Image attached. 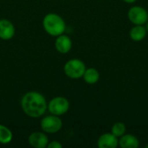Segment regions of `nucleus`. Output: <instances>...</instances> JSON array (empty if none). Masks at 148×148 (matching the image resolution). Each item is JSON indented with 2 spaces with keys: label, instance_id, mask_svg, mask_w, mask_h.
<instances>
[{
  "label": "nucleus",
  "instance_id": "nucleus-8",
  "mask_svg": "<svg viewBox=\"0 0 148 148\" xmlns=\"http://www.w3.org/2000/svg\"><path fill=\"white\" fill-rule=\"evenodd\" d=\"M72 46H73V42L69 36L65 34H62L56 36L55 41V48L58 53L62 55L68 54L71 50Z\"/></svg>",
  "mask_w": 148,
  "mask_h": 148
},
{
  "label": "nucleus",
  "instance_id": "nucleus-2",
  "mask_svg": "<svg viewBox=\"0 0 148 148\" xmlns=\"http://www.w3.org/2000/svg\"><path fill=\"white\" fill-rule=\"evenodd\" d=\"M42 27L48 35L56 37L64 34L66 30V23L60 15L50 12L43 16Z\"/></svg>",
  "mask_w": 148,
  "mask_h": 148
},
{
  "label": "nucleus",
  "instance_id": "nucleus-14",
  "mask_svg": "<svg viewBox=\"0 0 148 148\" xmlns=\"http://www.w3.org/2000/svg\"><path fill=\"white\" fill-rule=\"evenodd\" d=\"M13 140L12 131L5 125L0 124V144L7 145L10 144Z\"/></svg>",
  "mask_w": 148,
  "mask_h": 148
},
{
  "label": "nucleus",
  "instance_id": "nucleus-1",
  "mask_svg": "<svg viewBox=\"0 0 148 148\" xmlns=\"http://www.w3.org/2000/svg\"><path fill=\"white\" fill-rule=\"evenodd\" d=\"M23 112L29 118H40L45 114L48 108V101L45 96L37 91L25 93L20 101Z\"/></svg>",
  "mask_w": 148,
  "mask_h": 148
},
{
  "label": "nucleus",
  "instance_id": "nucleus-10",
  "mask_svg": "<svg viewBox=\"0 0 148 148\" xmlns=\"http://www.w3.org/2000/svg\"><path fill=\"white\" fill-rule=\"evenodd\" d=\"M97 147L99 148H116L119 147V138L112 133L102 134L97 140Z\"/></svg>",
  "mask_w": 148,
  "mask_h": 148
},
{
  "label": "nucleus",
  "instance_id": "nucleus-13",
  "mask_svg": "<svg viewBox=\"0 0 148 148\" xmlns=\"http://www.w3.org/2000/svg\"><path fill=\"white\" fill-rule=\"evenodd\" d=\"M100 76H101L100 73L96 69L88 68V69H86V70L82 75V78L86 83H88L89 85H93L99 82Z\"/></svg>",
  "mask_w": 148,
  "mask_h": 148
},
{
  "label": "nucleus",
  "instance_id": "nucleus-17",
  "mask_svg": "<svg viewBox=\"0 0 148 148\" xmlns=\"http://www.w3.org/2000/svg\"><path fill=\"white\" fill-rule=\"evenodd\" d=\"M125 3H135L137 0H123Z\"/></svg>",
  "mask_w": 148,
  "mask_h": 148
},
{
  "label": "nucleus",
  "instance_id": "nucleus-3",
  "mask_svg": "<svg viewBox=\"0 0 148 148\" xmlns=\"http://www.w3.org/2000/svg\"><path fill=\"white\" fill-rule=\"evenodd\" d=\"M86 69L87 68L83 61L78 58H73L65 62L63 66V72L69 79L77 80L82 78Z\"/></svg>",
  "mask_w": 148,
  "mask_h": 148
},
{
  "label": "nucleus",
  "instance_id": "nucleus-15",
  "mask_svg": "<svg viewBox=\"0 0 148 148\" xmlns=\"http://www.w3.org/2000/svg\"><path fill=\"white\" fill-rule=\"evenodd\" d=\"M127 132V127L126 125L121 122V121H118V122H115L113 126H112V128H111V133L115 135L117 138H120L121 137L122 135H124Z\"/></svg>",
  "mask_w": 148,
  "mask_h": 148
},
{
  "label": "nucleus",
  "instance_id": "nucleus-6",
  "mask_svg": "<svg viewBox=\"0 0 148 148\" xmlns=\"http://www.w3.org/2000/svg\"><path fill=\"white\" fill-rule=\"evenodd\" d=\"M127 17L134 25H145L148 21V12L144 7L135 5L128 10Z\"/></svg>",
  "mask_w": 148,
  "mask_h": 148
},
{
  "label": "nucleus",
  "instance_id": "nucleus-18",
  "mask_svg": "<svg viewBox=\"0 0 148 148\" xmlns=\"http://www.w3.org/2000/svg\"><path fill=\"white\" fill-rule=\"evenodd\" d=\"M146 28H147V33H148V21L147 22V23H146Z\"/></svg>",
  "mask_w": 148,
  "mask_h": 148
},
{
  "label": "nucleus",
  "instance_id": "nucleus-5",
  "mask_svg": "<svg viewBox=\"0 0 148 148\" xmlns=\"http://www.w3.org/2000/svg\"><path fill=\"white\" fill-rule=\"evenodd\" d=\"M69 108H70V103L66 97L56 96L48 102L47 111H49V113L51 114L61 117L68 113Z\"/></svg>",
  "mask_w": 148,
  "mask_h": 148
},
{
  "label": "nucleus",
  "instance_id": "nucleus-11",
  "mask_svg": "<svg viewBox=\"0 0 148 148\" xmlns=\"http://www.w3.org/2000/svg\"><path fill=\"white\" fill-rule=\"evenodd\" d=\"M119 147L121 148H138L140 141L138 138L131 134H125L119 138Z\"/></svg>",
  "mask_w": 148,
  "mask_h": 148
},
{
  "label": "nucleus",
  "instance_id": "nucleus-16",
  "mask_svg": "<svg viewBox=\"0 0 148 148\" xmlns=\"http://www.w3.org/2000/svg\"><path fill=\"white\" fill-rule=\"evenodd\" d=\"M62 144L58 141V140H52V141H49L47 148H62Z\"/></svg>",
  "mask_w": 148,
  "mask_h": 148
},
{
  "label": "nucleus",
  "instance_id": "nucleus-9",
  "mask_svg": "<svg viewBox=\"0 0 148 148\" xmlns=\"http://www.w3.org/2000/svg\"><path fill=\"white\" fill-rule=\"evenodd\" d=\"M16 29L14 24L8 19H0V39L9 41L15 36Z\"/></svg>",
  "mask_w": 148,
  "mask_h": 148
},
{
  "label": "nucleus",
  "instance_id": "nucleus-4",
  "mask_svg": "<svg viewBox=\"0 0 148 148\" xmlns=\"http://www.w3.org/2000/svg\"><path fill=\"white\" fill-rule=\"evenodd\" d=\"M63 123L60 116L49 114L42 118L40 127L42 132L47 134H53L58 133L62 128Z\"/></svg>",
  "mask_w": 148,
  "mask_h": 148
},
{
  "label": "nucleus",
  "instance_id": "nucleus-12",
  "mask_svg": "<svg viewBox=\"0 0 148 148\" xmlns=\"http://www.w3.org/2000/svg\"><path fill=\"white\" fill-rule=\"evenodd\" d=\"M147 30L144 25H134L129 31V36L134 42H140L147 36Z\"/></svg>",
  "mask_w": 148,
  "mask_h": 148
},
{
  "label": "nucleus",
  "instance_id": "nucleus-7",
  "mask_svg": "<svg viewBox=\"0 0 148 148\" xmlns=\"http://www.w3.org/2000/svg\"><path fill=\"white\" fill-rule=\"evenodd\" d=\"M28 142L34 148H46L49 142V140L47 134L44 132L36 131L29 135Z\"/></svg>",
  "mask_w": 148,
  "mask_h": 148
},
{
  "label": "nucleus",
  "instance_id": "nucleus-19",
  "mask_svg": "<svg viewBox=\"0 0 148 148\" xmlns=\"http://www.w3.org/2000/svg\"><path fill=\"white\" fill-rule=\"evenodd\" d=\"M146 148H148V144L147 145V146H146Z\"/></svg>",
  "mask_w": 148,
  "mask_h": 148
}]
</instances>
